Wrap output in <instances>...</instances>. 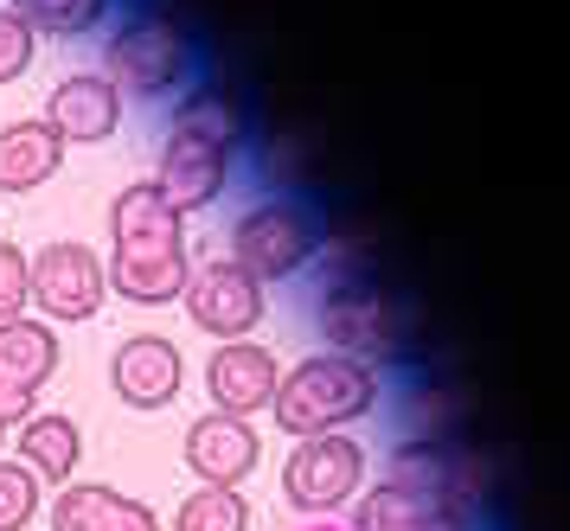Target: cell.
<instances>
[{"label":"cell","mask_w":570,"mask_h":531,"mask_svg":"<svg viewBox=\"0 0 570 531\" xmlns=\"http://www.w3.org/2000/svg\"><path fill=\"white\" fill-rule=\"evenodd\" d=\"M32 307V256L0 237V321H27Z\"/></svg>","instance_id":"603a6c76"},{"label":"cell","mask_w":570,"mask_h":531,"mask_svg":"<svg viewBox=\"0 0 570 531\" xmlns=\"http://www.w3.org/2000/svg\"><path fill=\"white\" fill-rule=\"evenodd\" d=\"M225 179H232V154L199 141V135H180V128H167V141H160V160H155V193L180 218L193 212H206L218 193H225Z\"/></svg>","instance_id":"7c38bea8"},{"label":"cell","mask_w":570,"mask_h":531,"mask_svg":"<svg viewBox=\"0 0 570 531\" xmlns=\"http://www.w3.org/2000/svg\"><path fill=\"white\" fill-rule=\"evenodd\" d=\"M365 486V449L353 435H302L283 461V500L308 519H334Z\"/></svg>","instance_id":"8992f818"},{"label":"cell","mask_w":570,"mask_h":531,"mask_svg":"<svg viewBox=\"0 0 570 531\" xmlns=\"http://www.w3.org/2000/svg\"><path fill=\"white\" fill-rule=\"evenodd\" d=\"M314 256H321V218H314V205L295 199V193H269V199H257L232 225V263L250 269L263 288L302 276Z\"/></svg>","instance_id":"5b68a950"},{"label":"cell","mask_w":570,"mask_h":531,"mask_svg":"<svg viewBox=\"0 0 570 531\" xmlns=\"http://www.w3.org/2000/svg\"><path fill=\"white\" fill-rule=\"evenodd\" d=\"M58 167H65V141L52 135L46 116L0 128V193H39Z\"/></svg>","instance_id":"ac0fdd59"},{"label":"cell","mask_w":570,"mask_h":531,"mask_svg":"<svg viewBox=\"0 0 570 531\" xmlns=\"http://www.w3.org/2000/svg\"><path fill=\"white\" fill-rule=\"evenodd\" d=\"M302 531H353V525H334V519H308Z\"/></svg>","instance_id":"d4e9b609"},{"label":"cell","mask_w":570,"mask_h":531,"mask_svg":"<svg viewBox=\"0 0 570 531\" xmlns=\"http://www.w3.org/2000/svg\"><path fill=\"white\" fill-rule=\"evenodd\" d=\"M39 500H46V486L20 461H0V531H27L39 519Z\"/></svg>","instance_id":"7402d4cb"},{"label":"cell","mask_w":570,"mask_h":531,"mask_svg":"<svg viewBox=\"0 0 570 531\" xmlns=\"http://www.w3.org/2000/svg\"><path fill=\"white\" fill-rule=\"evenodd\" d=\"M109 302V269L90 244L58 237L32 256V307L46 314V327H78L90 314H104Z\"/></svg>","instance_id":"ba28073f"},{"label":"cell","mask_w":570,"mask_h":531,"mask_svg":"<svg viewBox=\"0 0 570 531\" xmlns=\"http://www.w3.org/2000/svg\"><path fill=\"white\" fill-rule=\"evenodd\" d=\"M174 531H250V500L237 486H193L174 512Z\"/></svg>","instance_id":"44dd1931"},{"label":"cell","mask_w":570,"mask_h":531,"mask_svg":"<svg viewBox=\"0 0 570 531\" xmlns=\"http://www.w3.org/2000/svg\"><path fill=\"white\" fill-rule=\"evenodd\" d=\"M13 13L27 20L32 39H83L104 26L109 0H13Z\"/></svg>","instance_id":"ffe728a7"},{"label":"cell","mask_w":570,"mask_h":531,"mask_svg":"<svg viewBox=\"0 0 570 531\" xmlns=\"http://www.w3.org/2000/svg\"><path fill=\"white\" fill-rule=\"evenodd\" d=\"M58 372V327L46 321H0V430L27 423L32 397Z\"/></svg>","instance_id":"30bf717a"},{"label":"cell","mask_w":570,"mask_h":531,"mask_svg":"<svg viewBox=\"0 0 570 531\" xmlns=\"http://www.w3.org/2000/svg\"><path fill=\"white\" fill-rule=\"evenodd\" d=\"M481 519H488L481 493L416 481H379L353 507V531H481Z\"/></svg>","instance_id":"52a82bcc"},{"label":"cell","mask_w":570,"mask_h":531,"mask_svg":"<svg viewBox=\"0 0 570 531\" xmlns=\"http://www.w3.org/2000/svg\"><path fill=\"white\" fill-rule=\"evenodd\" d=\"M180 302H186V321L199 333H212V340H250L269 295H263V282L250 269H237L232 256H218V263H193Z\"/></svg>","instance_id":"9c48e42d"},{"label":"cell","mask_w":570,"mask_h":531,"mask_svg":"<svg viewBox=\"0 0 570 531\" xmlns=\"http://www.w3.org/2000/svg\"><path fill=\"white\" fill-rule=\"evenodd\" d=\"M186 384V358L167 333H129L109 353V391L129 410H167Z\"/></svg>","instance_id":"8fae6325"},{"label":"cell","mask_w":570,"mask_h":531,"mask_svg":"<svg viewBox=\"0 0 570 531\" xmlns=\"http://www.w3.org/2000/svg\"><path fill=\"white\" fill-rule=\"evenodd\" d=\"M276 384H283V365L257 340H225L206 358V391H212V410L218 416H244L250 423L257 410L276 404Z\"/></svg>","instance_id":"4fadbf2b"},{"label":"cell","mask_w":570,"mask_h":531,"mask_svg":"<svg viewBox=\"0 0 570 531\" xmlns=\"http://www.w3.org/2000/svg\"><path fill=\"white\" fill-rule=\"evenodd\" d=\"M13 449H20V468H27L39 486H71L78 481V461H83V430L78 416H65V410H52V416H39L32 410L27 423H20V435H13Z\"/></svg>","instance_id":"e0dca14e"},{"label":"cell","mask_w":570,"mask_h":531,"mask_svg":"<svg viewBox=\"0 0 570 531\" xmlns=\"http://www.w3.org/2000/svg\"><path fill=\"white\" fill-rule=\"evenodd\" d=\"M0 461H7V430H0Z\"/></svg>","instance_id":"484cf974"},{"label":"cell","mask_w":570,"mask_h":531,"mask_svg":"<svg viewBox=\"0 0 570 531\" xmlns=\"http://www.w3.org/2000/svg\"><path fill=\"white\" fill-rule=\"evenodd\" d=\"M199 71V46H193V32H186L167 7H135L116 20L104 46V77L122 90V97H174L186 90Z\"/></svg>","instance_id":"3957f363"},{"label":"cell","mask_w":570,"mask_h":531,"mask_svg":"<svg viewBox=\"0 0 570 531\" xmlns=\"http://www.w3.org/2000/svg\"><path fill=\"white\" fill-rule=\"evenodd\" d=\"M263 461V442L257 430L244 423V416H199L193 430H186V468L199 474V486H244L257 474Z\"/></svg>","instance_id":"5bb4252c"},{"label":"cell","mask_w":570,"mask_h":531,"mask_svg":"<svg viewBox=\"0 0 570 531\" xmlns=\"http://www.w3.org/2000/svg\"><path fill=\"white\" fill-rule=\"evenodd\" d=\"M32 39L27 20L13 13V7H0V83H13V77H27L32 71Z\"/></svg>","instance_id":"cb8c5ba5"},{"label":"cell","mask_w":570,"mask_h":531,"mask_svg":"<svg viewBox=\"0 0 570 531\" xmlns=\"http://www.w3.org/2000/svg\"><path fill=\"white\" fill-rule=\"evenodd\" d=\"M314 327L334 346L340 358H360V365H397L411 358V314L404 302L379 288L372 276H334L314 302Z\"/></svg>","instance_id":"277c9868"},{"label":"cell","mask_w":570,"mask_h":531,"mask_svg":"<svg viewBox=\"0 0 570 531\" xmlns=\"http://www.w3.org/2000/svg\"><path fill=\"white\" fill-rule=\"evenodd\" d=\"M174 128H180V135H199V141H212V148H225V154H237L250 116H244V102H237L225 83H193V90L180 97V109H174Z\"/></svg>","instance_id":"d6986e66"},{"label":"cell","mask_w":570,"mask_h":531,"mask_svg":"<svg viewBox=\"0 0 570 531\" xmlns=\"http://www.w3.org/2000/svg\"><path fill=\"white\" fill-rule=\"evenodd\" d=\"M46 122L52 135L71 148V141H109L116 122H122V90L109 83L104 71H71L46 102Z\"/></svg>","instance_id":"9a60e30c"},{"label":"cell","mask_w":570,"mask_h":531,"mask_svg":"<svg viewBox=\"0 0 570 531\" xmlns=\"http://www.w3.org/2000/svg\"><path fill=\"white\" fill-rule=\"evenodd\" d=\"M379 397H385V384H379L372 365L340 358V353H308L295 372H283L269 416H276V430L283 435L302 442V435H340L346 423L372 416Z\"/></svg>","instance_id":"7a4b0ae2"},{"label":"cell","mask_w":570,"mask_h":531,"mask_svg":"<svg viewBox=\"0 0 570 531\" xmlns=\"http://www.w3.org/2000/svg\"><path fill=\"white\" fill-rule=\"evenodd\" d=\"M52 531H160V519L104 481H71L52 493Z\"/></svg>","instance_id":"2e32d148"},{"label":"cell","mask_w":570,"mask_h":531,"mask_svg":"<svg viewBox=\"0 0 570 531\" xmlns=\"http://www.w3.org/2000/svg\"><path fill=\"white\" fill-rule=\"evenodd\" d=\"M109 295L135 307L180 302L193 256H186V218L155 193V179H135L109 199Z\"/></svg>","instance_id":"6da1fadb"}]
</instances>
